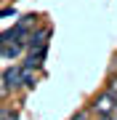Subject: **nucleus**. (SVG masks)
<instances>
[{"instance_id": "1", "label": "nucleus", "mask_w": 117, "mask_h": 120, "mask_svg": "<svg viewBox=\"0 0 117 120\" xmlns=\"http://www.w3.org/2000/svg\"><path fill=\"white\" fill-rule=\"evenodd\" d=\"M93 112H99V115H112L114 112V99H112L109 91H104L101 96L93 99Z\"/></svg>"}, {"instance_id": "2", "label": "nucleus", "mask_w": 117, "mask_h": 120, "mask_svg": "<svg viewBox=\"0 0 117 120\" xmlns=\"http://www.w3.org/2000/svg\"><path fill=\"white\" fill-rule=\"evenodd\" d=\"M48 38H51V27H40L35 35H29L27 45H29L32 51H37V48H45V45H48Z\"/></svg>"}, {"instance_id": "3", "label": "nucleus", "mask_w": 117, "mask_h": 120, "mask_svg": "<svg viewBox=\"0 0 117 120\" xmlns=\"http://www.w3.org/2000/svg\"><path fill=\"white\" fill-rule=\"evenodd\" d=\"M24 38H27V30L16 24L13 30H8V32L0 35V43H13V40H16V43H21V45H24Z\"/></svg>"}, {"instance_id": "4", "label": "nucleus", "mask_w": 117, "mask_h": 120, "mask_svg": "<svg viewBox=\"0 0 117 120\" xmlns=\"http://www.w3.org/2000/svg\"><path fill=\"white\" fill-rule=\"evenodd\" d=\"M3 80H5L8 88H19L21 86V67H8L3 72Z\"/></svg>"}, {"instance_id": "5", "label": "nucleus", "mask_w": 117, "mask_h": 120, "mask_svg": "<svg viewBox=\"0 0 117 120\" xmlns=\"http://www.w3.org/2000/svg\"><path fill=\"white\" fill-rule=\"evenodd\" d=\"M19 53H21V43H13V45L0 48V56H8V59H16Z\"/></svg>"}, {"instance_id": "6", "label": "nucleus", "mask_w": 117, "mask_h": 120, "mask_svg": "<svg viewBox=\"0 0 117 120\" xmlns=\"http://www.w3.org/2000/svg\"><path fill=\"white\" fill-rule=\"evenodd\" d=\"M37 19H40V16H37V13H29V16H24V19H21V22H19V27H24V30H29V27H32V24H37Z\"/></svg>"}, {"instance_id": "7", "label": "nucleus", "mask_w": 117, "mask_h": 120, "mask_svg": "<svg viewBox=\"0 0 117 120\" xmlns=\"http://www.w3.org/2000/svg\"><path fill=\"white\" fill-rule=\"evenodd\" d=\"M0 120H16V112H11V109H3V107H0Z\"/></svg>"}, {"instance_id": "8", "label": "nucleus", "mask_w": 117, "mask_h": 120, "mask_svg": "<svg viewBox=\"0 0 117 120\" xmlns=\"http://www.w3.org/2000/svg\"><path fill=\"white\" fill-rule=\"evenodd\" d=\"M106 91H109V94H112V99L117 101V77H114L112 83H109V88H106Z\"/></svg>"}, {"instance_id": "9", "label": "nucleus", "mask_w": 117, "mask_h": 120, "mask_svg": "<svg viewBox=\"0 0 117 120\" xmlns=\"http://www.w3.org/2000/svg\"><path fill=\"white\" fill-rule=\"evenodd\" d=\"M8 86H5V80H3V75H0V99H5V94H8Z\"/></svg>"}, {"instance_id": "10", "label": "nucleus", "mask_w": 117, "mask_h": 120, "mask_svg": "<svg viewBox=\"0 0 117 120\" xmlns=\"http://www.w3.org/2000/svg\"><path fill=\"white\" fill-rule=\"evenodd\" d=\"M5 16H16V11H13V8H3V11H0V19H5Z\"/></svg>"}, {"instance_id": "11", "label": "nucleus", "mask_w": 117, "mask_h": 120, "mask_svg": "<svg viewBox=\"0 0 117 120\" xmlns=\"http://www.w3.org/2000/svg\"><path fill=\"white\" fill-rule=\"evenodd\" d=\"M72 120H85V115H77V117H72Z\"/></svg>"}, {"instance_id": "12", "label": "nucleus", "mask_w": 117, "mask_h": 120, "mask_svg": "<svg viewBox=\"0 0 117 120\" xmlns=\"http://www.w3.org/2000/svg\"><path fill=\"white\" fill-rule=\"evenodd\" d=\"M101 120H114V117H109V115H104V117H101Z\"/></svg>"}, {"instance_id": "13", "label": "nucleus", "mask_w": 117, "mask_h": 120, "mask_svg": "<svg viewBox=\"0 0 117 120\" xmlns=\"http://www.w3.org/2000/svg\"><path fill=\"white\" fill-rule=\"evenodd\" d=\"M0 48H3V43H0Z\"/></svg>"}]
</instances>
